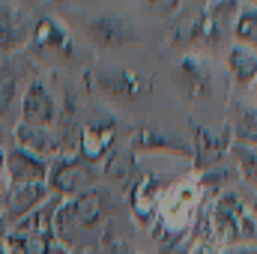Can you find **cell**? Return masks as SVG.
<instances>
[{
    "mask_svg": "<svg viewBox=\"0 0 257 254\" xmlns=\"http://www.w3.org/2000/svg\"><path fill=\"white\" fill-rule=\"evenodd\" d=\"M111 224V200L99 189L57 200L54 209V239L66 251H84L87 236H102Z\"/></svg>",
    "mask_w": 257,
    "mask_h": 254,
    "instance_id": "1",
    "label": "cell"
},
{
    "mask_svg": "<svg viewBox=\"0 0 257 254\" xmlns=\"http://www.w3.org/2000/svg\"><path fill=\"white\" fill-rule=\"evenodd\" d=\"M54 209H57V197H51L48 203H42L39 209L24 215L18 224H12L0 239L3 251L6 254H66V248L54 239Z\"/></svg>",
    "mask_w": 257,
    "mask_h": 254,
    "instance_id": "2",
    "label": "cell"
},
{
    "mask_svg": "<svg viewBox=\"0 0 257 254\" xmlns=\"http://www.w3.org/2000/svg\"><path fill=\"white\" fill-rule=\"evenodd\" d=\"M45 186L51 191V197H57V200L84 194L96 186V168L87 165L81 156H57L48 165Z\"/></svg>",
    "mask_w": 257,
    "mask_h": 254,
    "instance_id": "3",
    "label": "cell"
},
{
    "mask_svg": "<svg viewBox=\"0 0 257 254\" xmlns=\"http://www.w3.org/2000/svg\"><path fill=\"white\" fill-rule=\"evenodd\" d=\"M212 230H215L218 236H224L227 242H233V245L257 239L254 218H251V212L242 206V200H239L233 191H224V194L212 203Z\"/></svg>",
    "mask_w": 257,
    "mask_h": 254,
    "instance_id": "4",
    "label": "cell"
},
{
    "mask_svg": "<svg viewBox=\"0 0 257 254\" xmlns=\"http://www.w3.org/2000/svg\"><path fill=\"white\" fill-rule=\"evenodd\" d=\"M18 111H21V123H27V126L54 129L57 123H60L57 102H54L51 90H48L36 75L27 81V87H24V93H21V105H18Z\"/></svg>",
    "mask_w": 257,
    "mask_h": 254,
    "instance_id": "5",
    "label": "cell"
},
{
    "mask_svg": "<svg viewBox=\"0 0 257 254\" xmlns=\"http://www.w3.org/2000/svg\"><path fill=\"white\" fill-rule=\"evenodd\" d=\"M51 200V191L45 183H33V186H9L6 194L0 197V218L12 227L18 224L24 215H30L33 209H39L42 203Z\"/></svg>",
    "mask_w": 257,
    "mask_h": 254,
    "instance_id": "6",
    "label": "cell"
},
{
    "mask_svg": "<svg viewBox=\"0 0 257 254\" xmlns=\"http://www.w3.org/2000/svg\"><path fill=\"white\" fill-rule=\"evenodd\" d=\"M114 135H117V126L108 123V120L87 123V126L78 132V156L87 165H96V162L108 159L114 153Z\"/></svg>",
    "mask_w": 257,
    "mask_h": 254,
    "instance_id": "7",
    "label": "cell"
},
{
    "mask_svg": "<svg viewBox=\"0 0 257 254\" xmlns=\"http://www.w3.org/2000/svg\"><path fill=\"white\" fill-rule=\"evenodd\" d=\"M12 147L36 156V159H57L60 156V144H57V135L51 129H39V126H27L18 120V126L12 129Z\"/></svg>",
    "mask_w": 257,
    "mask_h": 254,
    "instance_id": "8",
    "label": "cell"
},
{
    "mask_svg": "<svg viewBox=\"0 0 257 254\" xmlns=\"http://www.w3.org/2000/svg\"><path fill=\"white\" fill-rule=\"evenodd\" d=\"M48 165L45 159H36L18 147H6V174H9V186H33V183H45L48 177Z\"/></svg>",
    "mask_w": 257,
    "mask_h": 254,
    "instance_id": "9",
    "label": "cell"
},
{
    "mask_svg": "<svg viewBox=\"0 0 257 254\" xmlns=\"http://www.w3.org/2000/svg\"><path fill=\"white\" fill-rule=\"evenodd\" d=\"M33 75H27V66L15 57H6L0 63V117L12 114L15 105H21V93Z\"/></svg>",
    "mask_w": 257,
    "mask_h": 254,
    "instance_id": "10",
    "label": "cell"
},
{
    "mask_svg": "<svg viewBox=\"0 0 257 254\" xmlns=\"http://www.w3.org/2000/svg\"><path fill=\"white\" fill-rule=\"evenodd\" d=\"M30 48L39 57H60V54L72 51L66 27H60L54 18H39L33 24V30H30Z\"/></svg>",
    "mask_w": 257,
    "mask_h": 254,
    "instance_id": "11",
    "label": "cell"
},
{
    "mask_svg": "<svg viewBox=\"0 0 257 254\" xmlns=\"http://www.w3.org/2000/svg\"><path fill=\"white\" fill-rule=\"evenodd\" d=\"M87 36L96 48H123L132 36V30L120 15H96L87 24Z\"/></svg>",
    "mask_w": 257,
    "mask_h": 254,
    "instance_id": "12",
    "label": "cell"
},
{
    "mask_svg": "<svg viewBox=\"0 0 257 254\" xmlns=\"http://www.w3.org/2000/svg\"><path fill=\"white\" fill-rule=\"evenodd\" d=\"M96 84L105 96L111 99H120V102H132L144 93L147 81L135 72H126V69H114V72H99L96 75Z\"/></svg>",
    "mask_w": 257,
    "mask_h": 254,
    "instance_id": "13",
    "label": "cell"
},
{
    "mask_svg": "<svg viewBox=\"0 0 257 254\" xmlns=\"http://www.w3.org/2000/svg\"><path fill=\"white\" fill-rule=\"evenodd\" d=\"M192 132H194V150H192L194 165L209 171V168L218 162V156H221L230 144H227V141H218L209 129H203V126H192Z\"/></svg>",
    "mask_w": 257,
    "mask_h": 254,
    "instance_id": "14",
    "label": "cell"
},
{
    "mask_svg": "<svg viewBox=\"0 0 257 254\" xmlns=\"http://www.w3.org/2000/svg\"><path fill=\"white\" fill-rule=\"evenodd\" d=\"M227 69H230V75H233V81L239 87L254 84L257 81V51H251V48H245V45L236 42L230 48V54H227Z\"/></svg>",
    "mask_w": 257,
    "mask_h": 254,
    "instance_id": "15",
    "label": "cell"
},
{
    "mask_svg": "<svg viewBox=\"0 0 257 254\" xmlns=\"http://www.w3.org/2000/svg\"><path fill=\"white\" fill-rule=\"evenodd\" d=\"M233 144L239 147H254L257 150V108L251 105H236L233 108Z\"/></svg>",
    "mask_w": 257,
    "mask_h": 254,
    "instance_id": "16",
    "label": "cell"
},
{
    "mask_svg": "<svg viewBox=\"0 0 257 254\" xmlns=\"http://www.w3.org/2000/svg\"><path fill=\"white\" fill-rule=\"evenodd\" d=\"M132 150H159V153H180V156H192L189 147L174 144L171 138L153 132V129H141L138 135H132Z\"/></svg>",
    "mask_w": 257,
    "mask_h": 254,
    "instance_id": "17",
    "label": "cell"
},
{
    "mask_svg": "<svg viewBox=\"0 0 257 254\" xmlns=\"http://www.w3.org/2000/svg\"><path fill=\"white\" fill-rule=\"evenodd\" d=\"M180 78H183V90H186V96H194V99H203V96H209V75L200 69L197 60H183L180 63Z\"/></svg>",
    "mask_w": 257,
    "mask_h": 254,
    "instance_id": "18",
    "label": "cell"
},
{
    "mask_svg": "<svg viewBox=\"0 0 257 254\" xmlns=\"http://www.w3.org/2000/svg\"><path fill=\"white\" fill-rule=\"evenodd\" d=\"M233 36L239 39V45L257 51V9L254 6H242L233 24Z\"/></svg>",
    "mask_w": 257,
    "mask_h": 254,
    "instance_id": "19",
    "label": "cell"
},
{
    "mask_svg": "<svg viewBox=\"0 0 257 254\" xmlns=\"http://www.w3.org/2000/svg\"><path fill=\"white\" fill-rule=\"evenodd\" d=\"M227 150H230V156H233V162H236L239 177L257 191V150L254 147H239V144H230Z\"/></svg>",
    "mask_w": 257,
    "mask_h": 254,
    "instance_id": "20",
    "label": "cell"
},
{
    "mask_svg": "<svg viewBox=\"0 0 257 254\" xmlns=\"http://www.w3.org/2000/svg\"><path fill=\"white\" fill-rule=\"evenodd\" d=\"M15 45H18V15L6 0H0V51H15Z\"/></svg>",
    "mask_w": 257,
    "mask_h": 254,
    "instance_id": "21",
    "label": "cell"
},
{
    "mask_svg": "<svg viewBox=\"0 0 257 254\" xmlns=\"http://www.w3.org/2000/svg\"><path fill=\"white\" fill-rule=\"evenodd\" d=\"M102 242H105L108 254H138V251H135V248L126 242V239H123V236H105Z\"/></svg>",
    "mask_w": 257,
    "mask_h": 254,
    "instance_id": "22",
    "label": "cell"
},
{
    "mask_svg": "<svg viewBox=\"0 0 257 254\" xmlns=\"http://www.w3.org/2000/svg\"><path fill=\"white\" fill-rule=\"evenodd\" d=\"M189 251H192V242L183 239V236H174L162 245V254H189Z\"/></svg>",
    "mask_w": 257,
    "mask_h": 254,
    "instance_id": "23",
    "label": "cell"
},
{
    "mask_svg": "<svg viewBox=\"0 0 257 254\" xmlns=\"http://www.w3.org/2000/svg\"><path fill=\"white\" fill-rule=\"evenodd\" d=\"M9 189V174H6V144H3V138H0V197L6 194Z\"/></svg>",
    "mask_w": 257,
    "mask_h": 254,
    "instance_id": "24",
    "label": "cell"
},
{
    "mask_svg": "<svg viewBox=\"0 0 257 254\" xmlns=\"http://www.w3.org/2000/svg\"><path fill=\"white\" fill-rule=\"evenodd\" d=\"M144 3H150V6H156V9H165V12H174L183 0H144Z\"/></svg>",
    "mask_w": 257,
    "mask_h": 254,
    "instance_id": "25",
    "label": "cell"
},
{
    "mask_svg": "<svg viewBox=\"0 0 257 254\" xmlns=\"http://www.w3.org/2000/svg\"><path fill=\"white\" fill-rule=\"evenodd\" d=\"M189 254H212V248H209V242H194Z\"/></svg>",
    "mask_w": 257,
    "mask_h": 254,
    "instance_id": "26",
    "label": "cell"
},
{
    "mask_svg": "<svg viewBox=\"0 0 257 254\" xmlns=\"http://www.w3.org/2000/svg\"><path fill=\"white\" fill-rule=\"evenodd\" d=\"M224 254H257V248H251V245H236V248H227Z\"/></svg>",
    "mask_w": 257,
    "mask_h": 254,
    "instance_id": "27",
    "label": "cell"
},
{
    "mask_svg": "<svg viewBox=\"0 0 257 254\" xmlns=\"http://www.w3.org/2000/svg\"><path fill=\"white\" fill-rule=\"evenodd\" d=\"M251 218H254V233H257V200H254V215Z\"/></svg>",
    "mask_w": 257,
    "mask_h": 254,
    "instance_id": "28",
    "label": "cell"
},
{
    "mask_svg": "<svg viewBox=\"0 0 257 254\" xmlns=\"http://www.w3.org/2000/svg\"><path fill=\"white\" fill-rule=\"evenodd\" d=\"M245 6H254L257 9V0H245Z\"/></svg>",
    "mask_w": 257,
    "mask_h": 254,
    "instance_id": "29",
    "label": "cell"
},
{
    "mask_svg": "<svg viewBox=\"0 0 257 254\" xmlns=\"http://www.w3.org/2000/svg\"><path fill=\"white\" fill-rule=\"evenodd\" d=\"M209 3H215V0H203V6H209Z\"/></svg>",
    "mask_w": 257,
    "mask_h": 254,
    "instance_id": "30",
    "label": "cell"
},
{
    "mask_svg": "<svg viewBox=\"0 0 257 254\" xmlns=\"http://www.w3.org/2000/svg\"><path fill=\"white\" fill-rule=\"evenodd\" d=\"M66 254H84V251H66Z\"/></svg>",
    "mask_w": 257,
    "mask_h": 254,
    "instance_id": "31",
    "label": "cell"
},
{
    "mask_svg": "<svg viewBox=\"0 0 257 254\" xmlns=\"http://www.w3.org/2000/svg\"><path fill=\"white\" fill-rule=\"evenodd\" d=\"M0 254H6V251H3V245H0Z\"/></svg>",
    "mask_w": 257,
    "mask_h": 254,
    "instance_id": "32",
    "label": "cell"
},
{
    "mask_svg": "<svg viewBox=\"0 0 257 254\" xmlns=\"http://www.w3.org/2000/svg\"><path fill=\"white\" fill-rule=\"evenodd\" d=\"M6 3H15V0H6Z\"/></svg>",
    "mask_w": 257,
    "mask_h": 254,
    "instance_id": "33",
    "label": "cell"
}]
</instances>
